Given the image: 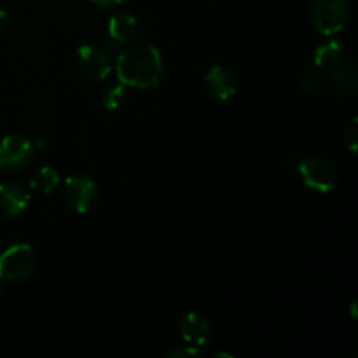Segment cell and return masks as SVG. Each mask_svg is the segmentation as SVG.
Segmentation results:
<instances>
[{"label":"cell","instance_id":"cell-1","mask_svg":"<svg viewBox=\"0 0 358 358\" xmlns=\"http://www.w3.org/2000/svg\"><path fill=\"white\" fill-rule=\"evenodd\" d=\"M115 73L119 83L138 90H150L163 80V56L147 42L124 45L115 56Z\"/></svg>","mask_w":358,"mask_h":358},{"label":"cell","instance_id":"cell-2","mask_svg":"<svg viewBox=\"0 0 358 358\" xmlns=\"http://www.w3.org/2000/svg\"><path fill=\"white\" fill-rule=\"evenodd\" d=\"M296 170L304 184L317 192H331L338 184V170L325 156H301L296 163Z\"/></svg>","mask_w":358,"mask_h":358},{"label":"cell","instance_id":"cell-3","mask_svg":"<svg viewBox=\"0 0 358 358\" xmlns=\"http://www.w3.org/2000/svg\"><path fill=\"white\" fill-rule=\"evenodd\" d=\"M37 257L30 245L17 243L0 254V278L7 283H21L34 273Z\"/></svg>","mask_w":358,"mask_h":358},{"label":"cell","instance_id":"cell-4","mask_svg":"<svg viewBox=\"0 0 358 358\" xmlns=\"http://www.w3.org/2000/svg\"><path fill=\"white\" fill-rule=\"evenodd\" d=\"M311 23L320 34L334 35L346 27L350 17L348 0H313Z\"/></svg>","mask_w":358,"mask_h":358},{"label":"cell","instance_id":"cell-5","mask_svg":"<svg viewBox=\"0 0 358 358\" xmlns=\"http://www.w3.org/2000/svg\"><path fill=\"white\" fill-rule=\"evenodd\" d=\"M35 143L23 135L0 140V171H17L28 166L35 156Z\"/></svg>","mask_w":358,"mask_h":358},{"label":"cell","instance_id":"cell-6","mask_svg":"<svg viewBox=\"0 0 358 358\" xmlns=\"http://www.w3.org/2000/svg\"><path fill=\"white\" fill-rule=\"evenodd\" d=\"M63 198L66 205L77 213H87L94 206L98 198V187L93 178L84 173L70 175L65 180Z\"/></svg>","mask_w":358,"mask_h":358},{"label":"cell","instance_id":"cell-7","mask_svg":"<svg viewBox=\"0 0 358 358\" xmlns=\"http://www.w3.org/2000/svg\"><path fill=\"white\" fill-rule=\"evenodd\" d=\"M77 63L79 69L91 79H105L110 73L114 62L112 52L105 45L84 44L77 49Z\"/></svg>","mask_w":358,"mask_h":358},{"label":"cell","instance_id":"cell-8","mask_svg":"<svg viewBox=\"0 0 358 358\" xmlns=\"http://www.w3.org/2000/svg\"><path fill=\"white\" fill-rule=\"evenodd\" d=\"M136 31V17L129 10H117L114 16L108 20L107 27V41H105V48L115 55L121 51L126 44L133 38Z\"/></svg>","mask_w":358,"mask_h":358},{"label":"cell","instance_id":"cell-9","mask_svg":"<svg viewBox=\"0 0 358 358\" xmlns=\"http://www.w3.org/2000/svg\"><path fill=\"white\" fill-rule=\"evenodd\" d=\"M30 203V191L17 180L0 184V217L10 219L27 210Z\"/></svg>","mask_w":358,"mask_h":358},{"label":"cell","instance_id":"cell-10","mask_svg":"<svg viewBox=\"0 0 358 358\" xmlns=\"http://www.w3.org/2000/svg\"><path fill=\"white\" fill-rule=\"evenodd\" d=\"M203 84L210 96L219 101H226L236 94V79L224 66H212L203 77Z\"/></svg>","mask_w":358,"mask_h":358},{"label":"cell","instance_id":"cell-11","mask_svg":"<svg viewBox=\"0 0 358 358\" xmlns=\"http://www.w3.org/2000/svg\"><path fill=\"white\" fill-rule=\"evenodd\" d=\"M180 334L187 345L199 346L206 345L212 336V327H210L208 320L199 313H189L187 317L182 320L180 324Z\"/></svg>","mask_w":358,"mask_h":358},{"label":"cell","instance_id":"cell-12","mask_svg":"<svg viewBox=\"0 0 358 358\" xmlns=\"http://www.w3.org/2000/svg\"><path fill=\"white\" fill-rule=\"evenodd\" d=\"M346 62L345 45L338 41L322 42L315 49V65L325 73H332Z\"/></svg>","mask_w":358,"mask_h":358},{"label":"cell","instance_id":"cell-13","mask_svg":"<svg viewBox=\"0 0 358 358\" xmlns=\"http://www.w3.org/2000/svg\"><path fill=\"white\" fill-rule=\"evenodd\" d=\"M28 184H30V187L34 191L42 192V194H49V192H52L59 185V175L55 168L42 166L30 175Z\"/></svg>","mask_w":358,"mask_h":358},{"label":"cell","instance_id":"cell-14","mask_svg":"<svg viewBox=\"0 0 358 358\" xmlns=\"http://www.w3.org/2000/svg\"><path fill=\"white\" fill-rule=\"evenodd\" d=\"M331 83L336 90L343 91V93H352L357 90L358 76L357 69L352 63H343L338 70L331 73Z\"/></svg>","mask_w":358,"mask_h":358},{"label":"cell","instance_id":"cell-15","mask_svg":"<svg viewBox=\"0 0 358 358\" xmlns=\"http://www.w3.org/2000/svg\"><path fill=\"white\" fill-rule=\"evenodd\" d=\"M128 86H124L122 83L112 84V86L105 87L103 93H101V103L108 110H117L124 105L126 98H128Z\"/></svg>","mask_w":358,"mask_h":358},{"label":"cell","instance_id":"cell-16","mask_svg":"<svg viewBox=\"0 0 358 358\" xmlns=\"http://www.w3.org/2000/svg\"><path fill=\"white\" fill-rule=\"evenodd\" d=\"M343 138H345L346 147L352 150L353 154L357 152L358 147V119L352 117L348 121V124L345 126V131H343Z\"/></svg>","mask_w":358,"mask_h":358},{"label":"cell","instance_id":"cell-17","mask_svg":"<svg viewBox=\"0 0 358 358\" xmlns=\"http://www.w3.org/2000/svg\"><path fill=\"white\" fill-rule=\"evenodd\" d=\"M198 355H201V350H199V346H192V345H185L182 346V348H175L166 353L168 358H185V357H198Z\"/></svg>","mask_w":358,"mask_h":358},{"label":"cell","instance_id":"cell-18","mask_svg":"<svg viewBox=\"0 0 358 358\" xmlns=\"http://www.w3.org/2000/svg\"><path fill=\"white\" fill-rule=\"evenodd\" d=\"M299 86L303 87V90L306 91V93H315V91H317L318 87H320V83H318L317 77H313V76H304V77H301Z\"/></svg>","mask_w":358,"mask_h":358},{"label":"cell","instance_id":"cell-19","mask_svg":"<svg viewBox=\"0 0 358 358\" xmlns=\"http://www.w3.org/2000/svg\"><path fill=\"white\" fill-rule=\"evenodd\" d=\"M91 3H94V6H98V7H115V6H119V3H122L124 2V0H90Z\"/></svg>","mask_w":358,"mask_h":358},{"label":"cell","instance_id":"cell-20","mask_svg":"<svg viewBox=\"0 0 358 358\" xmlns=\"http://www.w3.org/2000/svg\"><path fill=\"white\" fill-rule=\"evenodd\" d=\"M2 290H3V280L0 278V294H2Z\"/></svg>","mask_w":358,"mask_h":358}]
</instances>
